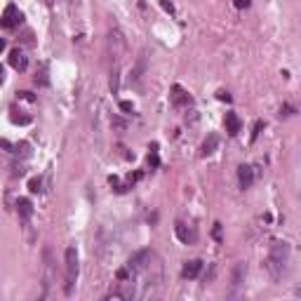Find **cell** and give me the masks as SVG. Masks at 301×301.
Listing matches in <instances>:
<instances>
[{
  "label": "cell",
  "mask_w": 301,
  "mask_h": 301,
  "mask_svg": "<svg viewBox=\"0 0 301 301\" xmlns=\"http://www.w3.org/2000/svg\"><path fill=\"white\" fill-rule=\"evenodd\" d=\"M108 54H111V61H113L111 90L118 92V87H120L118 68H120V61H122V54H125V38H122V33H120L118 28H111V33H108Z\"/></svg>",
  "instance_id": "obj_1"
},
{
  "label": "cell",
  "mask_w": 301,
  "mask_h": 301,
  "mask_svg": "<svg viewBox=\"0 0 301 301\" xmlns=\"http://www.w3.org/2000/svg\"><path fill=\"white\" fill-rule=\"evenodd\" d=\"M289 263V245L285 240H273L271 245V252H268V259H266V268L271 271L273 278H280L285 273Z\"/></svg>",
  "instance_id": "obj_2"
},
{
  "label": "cell",
  "mask_w": 301,
  "mask_h": 301,
  "mask_svg": "<svg viewBox=\"0 0 301 301\" xmlns=\"http://www.w3.org/2000/svg\"><path fill=\"white\" fill-rule=\"evenodd\" d=\"M66 282H64V294L71 297L73 294V287L78 282V273H80V261H78V249L68 247L66 249Z\"/></svg>",
  "instance_id": "obj_3"
},
{
  "label": "cell",
  "mask_w": 301,
  "mask_h": 301,
  "mask_svg": "<svg viewBox=\"0 0 301 301\" xmlns=\"http://www.w3.org/2000/svg\"><path fill=\"white\" fill-rule=\"evenodd\" d=\"M153 259V252L151 249H139V252H134L130 259H127V268H130V273H141L148 268V263Z\"/></svg>",
  "instance_id": "obj_4"
},
{
  "label": "cell",
  "mask_w": 301,
  "mask_h": 301,
  "mask_svg": "<svg viewBox=\"0 0 301 301\" xmlns=\"http://www.w3.org/2000/svg\"><path fill=\"white\" fill-rule=\"evenodd\" d=\"M174 233H177V238L181 240L183 245H193V242L198 240L196 228H193V226H188V223H183V221H179L177 226H174Z\"/></svg>",
  "instance_id": "obj_5"
},
{
  "label": "cell",
  "mask_w": 301,
  "mask_h": 301,
  "mask_svg": "<svg viewBox=\"0 0 301 301\" xmlns=\"http://www.w3.org/2000/svg\"><path fill=\"white\" fill-rule=\"evenodd\" d=\"M21 24V12L14 7V5H7V10L2 14V26L5 28H14Z\"/></svg>",
  "instance_id": "obj_6"
},
{
  "label": "cell",
  "mask_w": 301,
  "mask_h": 301,
  "mask_svg": "<svg viewBox=\"0 0 301 301\" xmlns=\"http://www.w3.org/2000/svg\"><path fill=\"white\" fill-rule=\"evenodd\" d=\"M10 66H12L14 71L21 73V71L28 68V57L21 52V50H12V52H10Z\"/></svg>",
  "instance_id": "obj_7"
},
{
  "label": "cell",
  "mask_w": 301,
  "mask_h": 301,
  "mask_svg": "<svg viewBox=\"0 0 301 301\" xmlns=\"http://www.w3.org/2000/svg\"><path fill=\"white\" fill-rule=\"evenodd\" d=\"M238 181H240V188H249V186L254 183V167L240 165V167H238Z\"/></svg>",
  "instance_id": "obj_8"
},
{
  "label": "cell",
  "mask_w": 301,
  "mask_h": 301,
  "mask_svg": "<svg viewBox=\"0 0 301 301\" xmlns=\"http://www.w3.org/2000/svg\"><path fill=\"white\" fill-rule=\"evenodd\" d=\"M200 271H202V261H200V259H191V261L183 263L181 275L186 278V280H193V278L200 275Z\"/></svg>",
  "instance_id": "obj_9"
},
{
  "label": "cell",
  "mask_w": 301,
  "mask_h": 301,
  "mask_svg": "<svg viewBox=\"0 0 301 301\" xmlns=\"http://www.w3.org/2000/svg\"><path fill=\"white\" fill-rule=\"evenodd\" d=\"M42 257H45V278H42V285H45V294H47V289L52 285V252H50V247H45Z\"/></svg>",
  "instance_id": "obj_10"
},
{
  "label": "cell",
  "mask_w": 301,
  "mask_h": 301,
  "mask_svg": "<svg viewBox=\"0 0 301 301\" xmlns=\"http://www.w3.org/2000/svg\"><path fill=\"white\" fill-rule=\"evenodd\" d=\"M245 275H247V266L240 261L236 268H233V294H236L238 289L242 287V282H245Z\"/></svg>",
  "instance_id": "obj_11"
},
{
  "label": "cell",
  "mask_w": 301,
  "mask_h": 301,
  "mask_svg": "<svg viewBox=\"0 0 301 301\" xmlns=\"http://www.w3.org/2000/svg\"><path fill=\"white\" fill-rule=\"evenodd\" d=\"M172 104L174 106H183V104H191V97L183 92L181 85H174L172 87Z\"/></svg>",
  "instance_id": "obj_12"
},
{
  "label": "cell",
  "mask_w": 301,
  "mask_h": 301,
  "mask_svg": "<svg viewBox=\"0 0 301 301\" xmlns=\"http://www.w3.org/2000/svg\"><path fill=\"white\" fill-rule=\"evenodd\" d=\"M217 146H219V137H217V134H210V137L205 139V144H202V151H200V153H202V156H212V153L217 151Z\"/></svg>",
  "instance_id": "obj_13"
},
{
  "label": "cell",
  "mask_w": 301,
  "mask_h": 301,
  "mask_svg": "<svg viewBox=\"0 0 301 301\" xmlns=\"http://www.w3.org/2000/svg\"><path fill=\"white\" fill-rule=\"evenodd\" d=\"M17 212H19L24 219H28V217L33 214V205H31V200H28V198H19V200H17Z\"/></svg>",
  "instance_id": "obj_14"
},
{
  "label": "cell",
  "mask_w": 301,
  "mask_h": 301,
  "mask_svg": "<svg viewBox=\"0 0 301 301\" xmlns=\"http://www.w3.org/2000/svg\"><path fill=\"white\" fill-rule=\"evenodd\" d=\"M226 132L228 134H238L240 132V118L236 113H226Z\"/></svg>",
  "instance_id": "obj_15"
},
{
  "label": "cell",
  "mask_w": 301,
  "mask_h": 301,
  "mask_svg": "<svg viewBox=\"0 0 301 301\" xmlns=\"http://www.w3.org/2000/svg\"><path fill=\"white\" fill-rule=\"evenodd\" d=\"M144 57H141V59H139V64L134 66V71H132V82H134V85H137V82H139V80H141V76H144Z\"/></svg>",
  "instance_id": "obj_16"
},
{
  "label": "cell",
  "mask_w": 301,
  "mask_h": 301,
  "mask_svg": "<svg viewBox=\"0 0 301 301\" xmlns=\"http://www.w3.org/2000/svg\"><path fill=\"white\" fill-rule=\"evenodd\" d=\"M261 127H263V122H261V120H257V125H254V132H252V141H254V139L259 137V132H261Z\"/></svg>",
  "instance_id": "obj_17"
},
{
  "label": "cell",
  "mask_w": 301,
  "mask_h": 301,
  "mask_svg": "<svg viewBox=\"0 0 301 301\" xmlns=\"http://www.w3.org/2000/svg\"><path fill=\"white\" fill-rule=\"evenodd\" d=\"M28 186H31V191H33V193H38V191H40V179H31V183H28Z\"/></svg>",
  "instance_id": "obj_18"
},
{
  "label": "cell",
  "mask_w": 301,
  "mask_h": 301,
  "mask_svg": "<svg viewBox=\"0 0 301 301\" xmlns=\"http://www.w3.org/2000/svg\"><path fill=\"white\" fill-rule=\"evenodd\" d=\"M236 7H240V10H242V7H249V0H236Z\"/></svg>",
  "instance_id": "obj_19"
},
{
  "label": "cell",
  "mask_w": 301,
  "mask_h": 301,
  "mask_svg": "<svg viewBox=\"0 0 301 301\" xmlns=\"http://www.w3.org/2000/svg\"><path fill=\"white\" fill-rule=\"evenodd\" d=\"M120 108H122L125 113H130V111H132V104H130V101H122V104H120Z\"/></svg>",
  "instance_id": "obj_20"
},
{
  "label": "cell",
  "mask_w": 301,
  "mask_h": 301,
  "mask_svg": "<svg viewBox=\"0 0 301 301\" xmlns=\"http://www.w3.org/2000/svg\"><path fill=\"white\" fill-rule=\"evenodd\" d=\"M219 99H226V101H231V94H228V92H219Z\"/></svg>",
  "instance_id": "obj_21"
},
{
  "label": "cell",
  "mask_w": 301,
  "mask_h": 301,
  "mask_svg": "<svg viewBox=\"0 0 301 301\" xmlns=\"http://www.w3.org/2000/svg\"><path fill=\"white\" fill-rule=\"evenodd\" d=\"M294 294H297V297H301V287H297V292H294Z\"/></svg>",
  "instance_id": "obj_22"
}]
</instances>
